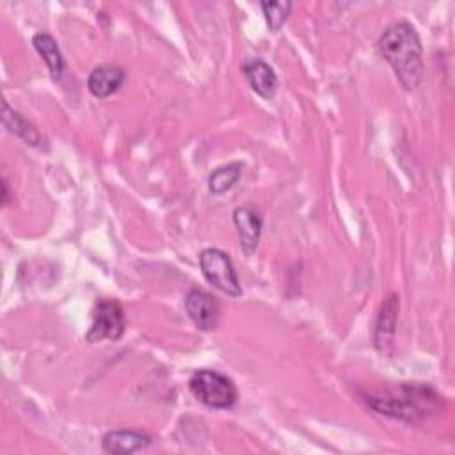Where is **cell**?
Masks as SVG:
<instances>
[{"label":"cell","instance_id":"obj_12","mask_svg":"<svg viewBox=\"0 0 455 455\" xmlns=\"http://www.w3.org/2000/svg\"><path fill=\"white\" fill-rule=\"evenodd\" d=\"M32 44L37 50V53L43 57V60L46 62L52 78L55 82L60 80L64 75V57L60 53L57 41L53 39V36H50L48 32H37L32 37Z\"/></svg>","mask_w":455,"mask_h":455},{"label":"cell","instance_id":"obj_6","mask_svg":"<svg viewBox=\"0 0 455 455\" xmlns=\"http://www.w3.org/2000/svg\"><path fill=\"white\" fill-rule=\"evenodd\" d=\"M185 309L190 320L203 331H212L219 323L220 306L217 299L201 288H192L185 297Z\"/></svg>","mask_w":455,"mask_h":455},{"label":"cell","instance_id":"obj_15","mask_svg":"<svg viewBox=\"0 0 455 455\" xmlns=\"http://www.w3.org/2000/svg\"><path fill=\"white\" fill-rule=\"evenodd\" d=\"M268 25V30H279L291 11V2H261L259 4Z\"/></svg>","mask_w":455,"mask_h":455},{"label":"cell","instance_id":"obj_7","mask_svg":"<svg viewBox=\"0 0 455 455\" xmlns=\"http://www.w3.org/2000/svg\"><path fill=\"white\" fill-rule=\"evenodd\" d=\"M398 309H400V300H398L396 293H389L380 304L377 322H375L373 341H375L377 350L382 354H391V350H393Z\"/></svg>","mask_w":455,"mask_h":455},{"label":"cell","instance_id":"obj_1","mask_svg":"<svg viewBox=\"0 0 455 455\" xmlns=\"http://www.w3.org/2000/svg\"><path fill=\"white\" fill-rule=\"evenodd\" d=\"M363 396L379 414L407 423L421 421L441 407V395L430 384L421 382H402L395 387L364 393Z\"/></svg>","mask_w":455,"mask_h":455},{"label":"cell","instance_id":"obj_3","mask_svg":"<svg viewBox=\"0 0 455 455\" xmlns=\"http://www.w3.org/2000/svg\"><path fill=\"white\" fill-rule=\"evenodd\" d=\"M192 395L212 409H231L238 400V389L235 382L215 370H197L188 380Z\"/></svg>","mask_w":455,"mask_h":455},{"label":"cell","instance_id":"obj_14","mask_svg":"<svg viewBox=\"0 0 455 455\" xmlns=\"http://www.w3.org/2000/svg\"><path fill=\"white\" fill-rule=\"evenodd\" d=\"M243 164L240 162H229L220 167H217L210 176H208V188L212 194H224L229 190L242 176Z\"/></svg>","mask_w":455,"mask_h":455},{"label":"cell","instance_id":"obj_2","mask_svg":"<svg viewBox=\"0 0 455 455\" xmlns=\"http://www.w3.org/2000/svg\"><path fill=\"white\" fill-rule=\"evenodd\" d=\"M380 55L391 64L403 89H416L423 78V48L418 32L407 21H398L387 27L379 41Z\"/></svg>","mask_w":455,"mask_h":455},{"label":"cell","instance_id":"obj_10","mask_svg":"<svg viewBox=\"0 0 455 455\" xmlns=\"http://www.w3.org/2000/svg\"><path fill=\"white\" fill-rule=\"evenodd\" d=\"M126 76V71L116 64H101L96 66L87 78V87L92 96L107 98L119 91Z\"/></svg>","mask_w":455,"mask_h":455},{"label":"cell","instance_id":"obj_9","mask_svg":"<svg viewBox=\"0 0 455 455\" xmlns=\"http://www.w3.org/2000/svg\"><path fill=\"white\" fill-rule=\"evenodd\" d=\"M242 71H243L247 84L251 85V89L256 94H259L265 100L274 98V94L277 91V76H275L274 69L265 60L249 59L243 62Z\"/></svg>","mask_w":455,"mask_h":455},{"label":"cell","instance_id":"obj_8","mask_svg":"<svg viewBox=\"0 0 455 455\" xmlns=\"http://www.w3.org/2000/svg\"><path fill=\"white\" fill-rule=\"evenodd\" d=\"M233 222L238 233L240 245L245 254H252L259 243L263 219L252 206H238L233 212Z\"/></svg>","mask_w":455,"mask_h":455},{"label":"cell","instance_id":"obj_4","mask_svg":"<svg viewBox=\"0 0 455 455\" xmlns=\"http://www.w3.org/2000/svg\"><path fill=\"white\" fill-rule=\"evenodd\" d=\"M199 267L204 275V279L220 290L222 293L229 297H240L242 295V286L238 281V274L235 270V265L229 258L228 252L220 249H204L199 254Z\"/></svg>","mask_w":455,"mask_h":455},{"label":"cell","instance_id":"obj_11","mask_svg":"<svg viewBox=\"0 0 455 455\" xmlns=\"http://www.w3.org/2000/svg\"><path fill=\"white\" fill-rule=\"evenodd\" d=\"M151 437L148 434L137 430H112L107 432L101 439V448L107 453H133L151 444Z\"/></svg>","mask_w":455,"mask_h":455},{"label":"cell","instance_id":"obj_13","mask_svg":"<svg viewBox=\"0 0 455 455\" xmlns=\"http://www.w3.org/2000/svg\"><path fill=\"white\" fill-rule=\"evenodd\" d=\"M2 123H4V128H5L7 132H11V133H14L16 137L23 139L27 144H30V146H41L43 135L39 133V130H37L30 121H27L23 116H20L16 110H12L7 101H4Z\"/></svg>","mask_w":455,"mask_h":455},{"label":"cell","instance_id":"obj_5","mask_svg":"<svg viewBox=\"0 0 455 455\" xmlns=\"http://www.w3.org/2000/svg\"><path fill=\"white\" fill-rule=\"evenodd\" d=\"M126 331L123 306L114 299H100L91 311V327L85 332L89 343L103 339H119Z\"/></svg>","mask_w":455,"mask_h":455}]
</instances>
